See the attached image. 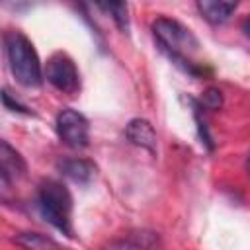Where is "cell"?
<instances>
[{
    "mask_svg": "<svg viewBox=\"0 0 250 250\" xmlns=\"http://www.w3.org/2000/svg\"><path fill=\"white\" fill-rule=\"evenodd\" d=\"M37 207L49 225H53L62 234L72 236V223H70L72 197L64 184L57 180L41 182L37 189Z\"/></svg>",
    "mask_w": 250,
    "mask_h": 250,
    "instance_id": "cell-3",
    "label": "cell"
},
{
    "mask_svg": "<svg viewBox=\"0 0 250 250\" xmlns=\"http://www.w3.org/2000/svg\"><path fill=\"white\" fill-rule=\"evenodd\" d=\"M57 133L61 141L70 148H84L90 141V125L88 119L76 109L64 107L57 115Z\"/></svg>",
    "mask_w": 250,
    "mask_h": 250,
    "instance_id": "cell-5",
    "label": "cell"
},
{
    "mask_svg": "<svg viewBox=\"0 0 250 250\" xmlns=\"http://www.w3.org/2000/svg\"><path fill=\"white\" fill-rule=\"evenodd\" d=\"M244 33H246V37L250 39V18H248L246 23H244Z\"/></svg>",
    "mask_w": 250,
    "mask_h": 250,
    "instance_id": "cell-15",
    "label": "cell"
},
{
    "mask_svg": "<svg viewBox=\"0 0 250 250\" xmlns=\"http://www.w3.org/2000/svg\"><path fill=\"white\" fill-rule=\"evenodd\" d=\"M240 0H197L199 14L213 25H219L230 18Z\"/></svg>",
    "mask_w": 250,
    "mask_h": 250,
    "instance_id": "cell-7",
    "label": "cell"
},
{
    "mask_svg": "<svg viewBox=\"0 0 250 250\" xmlns=\"http://www.w3.org/2000/svg\"><path fill=\"white\" fill-rule=\"evenodd\" d=\"M152 33L156 37V43L160 45V49L168 55L172 62H176L182 70H186L191 76L203 74V68H199L189 59V53H193L199 47V43L188 27H184L176 20L158 18L152 21Z\"/></svg>",
    "mask_w": 250,
    "mask_h": 250,
    "instance_id": "cell-1",
    "label": "cell"
},
{
    "mask_svg": "<svg viewBox=\"0 0 250 250\" xmlns=\"http://www.w3.org/2000/svg\"><path fill=\"white\" fill-rule=\"evenodd\" d=\"M4 51L8 57L10 70L20 84L27 88L41 86L43 72H41L39 57L33 49V43L21 31L12 29L4 33Z\"/></svg>",
    "mask_w": 250,
    "mask_h": 250,
    "instance_id": "cell-2",
    "label": "cell"
},
{
    "mask_svg": "<svg viewBox=\"0 0 250 250\" xmlns=\"http://www.w3.org/2000/svg\"><path fill=\"white\" fill-rule=\"evenodd\" d=\"M2 102H4V107H6V109H10V111H20V113H29V109H27L25 105H21L20 102H16V100H12V96H10V92H8V88H4V90H2Z\"/></svg>",
    "mask_w": 250,
    "mask_h": 250,
    "instance_id": "cell-14",
    "label": "cell"
},
{
    "mask_svg": "<svg viewBox=\"0 0 250 250\" xmlns=\"http://www.w3.org/2000/svg\"><path fill=\"white\" fill-rule=\"evenodd\" d=\"M25 172V162L20 156V152H16L8 141L0 143V180H2V191H6L10 188L12 178L23 176Z\"/></svg>",
    "mask_w": 250,
    "mask_h": 250,
    "instance_id": "cell-6",
    "label": "cell"
},
{
    "mask_svg": "<svg viewBox=\"0 0 250 250\" xmlns=\"http://www.w3.org/2000/svg\"><path fill=\"white\" fill-rule=\"evenodd\" d=\"M45 78L53 88H57L62 94H76L80 88V78L74 61L61 51L51 55V59L47 61Z\"/></svg>",
    "mask_w": 250,
    "mask_h": 250,
    "instance_id": "cell-4",
    "label": "cell"
},
{
    "mask_svg": "<svg viewBox=\"0 0 250 250\" xmlns=\"http://www.w3.org/2000/svg\"><path fill=\"white\" fill-rule=\"evenodd\" d=\"M125 137L137 146H143L150 152L156 150V131L146 119H131L125 129Z\"/></svg>",
    "mask_w": 250,
    "mask_h": 250,
    "instance_id": "cell-8",
    "label": "cell"
},
{
    "mask_svg": "<svg viewBox=\"0 0 250 250\" xmlns=\"http://www.w3.org/2000/svg\"><path fill=\"white\" fill-rule=\"evenodd\" d=\"M14 240H16V244L25 246V248H57L59 246L53 238L39 234V232H23V234L16 236Z\"/></svg>",
    "mask_w": 250,
    "mask_h": 250,
    "instance_id": "cell-12",
    "label": "cell"
},
{
    "mask_svg": "<svg viewBox=\"0 0 250 250\" xmlns=\"http://www.w3.org/2000/svg\"><path fill=\"white\" fill-rule=\"evenodd\" d=\"M96 2H98V0H96Z\"/></svg>",
    "mask_w": 250,
    "mask_h": 250,
    "instance_id": "cell-17",
    "label": "cell"
},
{
    "mask_svg": "<svg viewBox=\"0 0 250 250\" xmlns=\"http://www.w3.org/2000/svg\"><path fill=\"white\" fill-rule=\"evenodd\" d=\"M59 170L62 176H66L68 180H72L76 184H88L96 172L94 164L84 158H66V160L59 162Z\"/></svg>",
    "mask_w": 250,
    "mask_h": 250,
    "instance_id": "cell-9",
    "label": "cell"
},
{
    "mask_svg": "<svg viewBox=\"0 0 250 250\" xmlns=\"http://www.w3.org/2000/svg\"><path fill=\"white\" fill-rule=\"evenodd\" d=\"M100 6H104L119 25V29L127 31L129 29V12H127V2L125 0H98Z\"/></svg>",
    "mask_w": 250,
    "mask_h": 250,
    "instance_id": "cell-11",
    "label": "cell"
},
{
    "mask_svg": "<svg viewBox=\"0 0 250 250\" xmlns=\"http://www.w3.org/2000/svg\"><path fill=\"white\" fill-rule=\"evenodd\" d=\"M201 105L207 107V109H219L223 105V94H221V90H217V88L205 90L203 96H201Z\"/></svg>",
    "mask_w": 250,
    "mask_h": 250,
    "instance_id": "cell-13",
    "label": "cell"
},
{
    "mask_svg": "<svg viewBox=\"0 0 250 250\" xmlns=\"http://www.w3.org/2000/svg\"><path fill=\"white\" fill-rule=\"evenodd\" d=\"M246 172L250 174V152H248V156H246Z\"/></svg>",
    "mask_w": 250,
    "mask_h": 250,
    "instance_id": "cell-16",
    "label": "cell"
},
{
    "mask_svg": "<svg viewBox=\"0 0 250 250\" xmlns=\"http://www.w3.org/2000/svg\"><path fill=\"white\" fill-rule=\"evenodd\" d=\"M156 244H158V236L154 232L141 230V232L127 234V238H123V240H115L109 246L111 248H152Z\"/></svg>",
    "mask_w": 250,
    "mask_h": 250,
    "instance_id": "cell-10",
    "label": "cell"
}]
</instances>
